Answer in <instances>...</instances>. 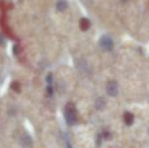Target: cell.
Instances as JSON below:
<instances>
[{"instance_id":"3","label":"cell","mask_w":149,"mask_h":148,"mask_svg":"<svg viewBox=\"0 0 149 148\" xmlns=\"http://www.w3.org/2000/svg\"><path fill=\"white\" fill-rule=\"evenodd\" d=\"M118 91H119V87L116 81H110V82L107 84V92H108L109 95H111V97H116V95L118 94Z\"/></svg>"},{"instance_id":"1","label":"cell","mask_w":149,"mask_h":148,"mask_svg":"<svg viewBox=\"0 0 149 148\" xmlns=\"http://www.w3.org/2000/svg\"><path fill=\"white\" fill-rule=\"evenodd\" d=\"M65 120H66L68 125H74L76 123L77 117H76V109L75 106L72 103H69L65 107Z\"/></svg>"},{"instance_id":"13","label":"cell","mask_w":149,"mask_h":148,"mask_svg":"<svg viewBox=\"0 0 149 148\" xmlns=\"http://www.w3.org/2000/svg\"><path fill=\"white\" fill-rule=\"evenodd\" d=\"M4 43H5V41H4L3 37L0 36V45H4Z\"/></svg>"},{"instance_id":"4","label":"cell","mask_w":149,"mask_h":148,"mask_svg":"<svg viewBox=\"0 0 149 148\" xmlns=\"http://www.w3.org/2000/svg\"><path fill=\"white\" fill-rule=\"evenodd\" d=\"M79 26H80L81 31H87L90 28L89 19H87V18H85V17L81 18L80 22H79Z\"/></svg>"},{"instance_id":"11","label":"cell","mask_w":149,"mask_h":148,"mask_svg":"<svg viewBox=\"0 0 149 148\" xmlns=\"http://www.w3.org/2000/svg\"><path fill=\"white\" fill-rule=\"evenodd\" d=\"M46 81H47L48 85H52V83H53V76H52V74H48L47 77H46Z\"/></svg>"},{"instance_id":"5","label":"cell","mask_w":149,"mask_h":148,"mask_svg":"<svg viewBox=\"0 0 149 148\" xmlns=\"http://www.w3.org/2000/svg\"><path fill=\"white\" fill-rule=\"evenodd\" d=\"M124 122H125V124L128 125V126H131L134 122L133 114H131V113H129V112L125 113V114H124Z\"/></svg>"},{"instance_id":"8","label":"cell","mask_w":149,"mask_h":148,"mask_svg":"<svg viewBox=\"0 0 149 148\" xmlns=\"http://www.w3.org/2000/svg\"><path fill=\"white\" fill-rule=\"evenodd\" d=\"M104 107H106V101H104V99H102V97L97 99V101H95V108H96V109H97V110H102Z\"/></svg>"},{"instance_id":"14","label":"cell","mask_w":149,"mask_h":148,"mask_svg":"<svg viewBox=\"0 0 149 148\" xmlns=\"http://www.w3.org/2000/svg\"><path fill=\"white\" fill-rule=\"evenodd\" d=\"M127 1V0H122V2H126Z\"/></svg>"},{"instance_id":"2","label":"cell","mask_w":149,"mask_h":148,"mask_svg":"<svg viewBox=\"0 0 149 148\" xmlns=\"http://www.w3.org/2000/svg\"><path fill=\"white\" fill-rule=\"evenodd\" d=\"M100 45L106 51H111L113 49V41L109 36H102L100 38Z\"/></svg>"},{"instance_id":"12","label":"cell","mask_w":149,"mask_h":148,"mask_svg":"<svg viewBox=\"0 0 149 148\" xmlns=\"http://www.w3.org/2000/svg\"><path fill=\"white\" fill-rule=\"evenodd\" d=\"M47 93H48V95H50V97H51V95L53 94V87H52V85H48V87H47Z\"/></svg>"},{"instance_id":"7","label":"cell","mask_w":149,"mask_h":148,"mask_svg":"<svg viewBox=\"0 0 149 148\" xmlns=\"http://www.w3.org/2000/svg\"><path fill=\"white\" fill-rule=\"evenodd\" d=\"M56 7H57V9L59 10V11H63V10H65L67 8V1L66 0H59V1L57 2Z\"/></svg>"},{"instance_id":"10","label":"cell","mask_w":149,"mask_h":148,"mask_svg":"<svg viewBox=\"0 0 149 148\" xmlns=\"http://www.w3.org/2000/svg\"><path fill=\"white\" fill-rule=\"evenodd\" d=\"M19 51H20L19 46H18L17 44H15V45H13V47H12V52H13L14 55H17V54L19 53Z\"/></svg>"},{"instance_id":"6","label":"cell","mask_w":149,"mask_h":148,"mask_svg":"<svg viewBox=\"0 0 149 148\" xmlns=\"http://www.w3.org/2000/svg\"><path fill=\"white\" fill-rule=\"evenodd\" d=\"M31 143H33V141H31V136H29V135H24V136H22V141H20V144H22V146H31Z\"/></svg>"},{"instance_id":"9","label":"cell","mask_w":149,"mask_h":148,"mask_svg":"<svg viewBox=\"0 0 149 148\" xmlns=\"http://www.w3.org/2000/svg\"><path fill=\"white\" fill-rule=\"evenodd\" d=\"M11 89H13L14 91H16V92H19L20 91V85H19V83L18 82H12L11 83Z\"/></svg>"}]
</instances>
